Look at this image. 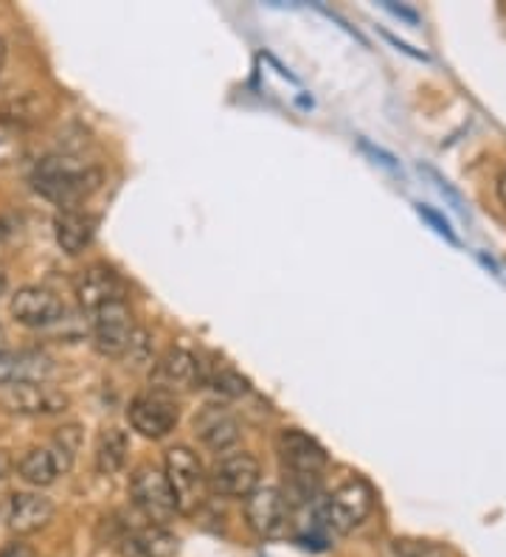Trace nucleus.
Instances as JSON below:
<instances>
[{"label":"nucleus","mask_w":506,"mask_h":557,"mask_svg":"<svg viewBox=\"0 0 506 557\" xmlns=\"http://www.w3.org/2000/svg\"><path fill=\"white\" fill-rule=\"evenodd\" d=\"M32 184L42 198L60 209H76L101 189L104 172L71 156H48L34 166Z\"/></svg>","instance_id":"obj_1"},{"label":"nucleus","mask_w":506,"mask_h":557,"mask_svg":"<svg viewBox=\"0 0 506 557\" xmlns=\"http://www.w3.org/2000/svg\"><path fill=\"white\" fill-rule=\"evenodd\" d=\"M163 476H166L172 498L181 516H195L206 504V493H209V476L202 470V462L197 459L195 450L189 445H175L166 450L163 459Z\"/></svg>","instance_id":"obj_2"},{"label":"nucleus","mask_w":506,"mask_h":557,"mask_svg":"<svg viewBox=\"0 0 506 557\" xmlns=\"http://www.w3.org/2000/svg\"><path fill=\"white\" fill-rule=\"evenodd\" d=\"M374 510V490L363 479H351L341 484L324 502V523L326 530L337 535H349L371 516Z\"/></svg>","instance_id":"obj_3"},{"label":"nucleus","mask_w":506,"mask_h":557,"mask_svg":"<svg viewBox=\"0 0 506 557\" xmlns=\"http://www.w3.org/2000/svg\"><path fill=\"white\" fill-rule=\"evenodd\" d=\"M129 496H133L135 507L144 512V518L149 523H156V527H166L175 518V498H172L166 476H163L156 465H138L133 470V476H129Z\"/></svg>","instance_id":"obj_4"},{"label":"nucleus","mask_w":506,"mask_h":557,"mask_svg":"<svg viewBox=\"0 0 506 557\" xmlns=\"http://www.w3.org/2000/svg\"><path fill=\"white\" fill-rule=\"evenodd\" d=\"M127 420L133 431H138L147 440H163V436L175 431L177 420H181V408H177V400L169 392L152 388V392L133 397L127 408Z\"/></svg>","instance_id":"obj_5"},{"label":"nucleus","mask_w":506,"mask_h":557,"mask_svg":"<svg viewBox=\"0 0 506 557\" xmlns=\"http://www.w3.org/2000/svg\"><path fill=\"white\" fill-rule=\"evenodd\" d=\"M245 523L262 541H276L291 530V504L279 487H257L245 496Z\"/></svg>","instance_id":"obj_6"},{"label":"nucleus","mask_w":506,"mask_h":557,"mask_svg":"<svg viewBox=\"0 0 506 557\" xmlns=\"http://www.w3.org/2000/svg\"><path fill=\"white\" fill-rule=\"evenodd\" d=\"M279 459L291 479H318V473L330 462L326 450L310 434L298 429H284L279 434Z\"/></svg>","instance_id":"obj_7"},{"label":"nucleus","mask_w":506,"mask_h":557,"mask_svg":"<svg viewBox=\"0 0 506 557\" xmlns=\"http://www.w3.org/2000/svg\"><path fill=\"white\" fill-rule=\"evenodd\" d=\"M138 330L127 301H113L94 313V347L104 358H124L133 333Z\"/></svg>","instance_id":"obj_8"},{"label":"nucleus","mask_w":506,"mask_h":557,"mask_svg":"<svg viewBox=\"0 0 506 557\" xmlns=\"http://www.w3.org/2000/svg\"><path fill=\"white\" fill-rule=\"evenodd\" d=\"M262 465L250 454H229L214 465L209 487L223 498H245L259 487Z\"/></svg>","instance_id":"obj_9"},{"label":"nucleus","mask_w":506,"mask_h":557,"mask_svg":"<svg viewBox=\"0 0 506 557\" xmlns=\"http://www.w3.org/2000/svg\"><path fill=\"white\" fill-rule=\"evenodd\" d=\"M9 310H12L17 324L32 326V330H42V326H51L65 319V305L60 301V296L37 285L21 287L14 293Z\"/></svg>","instance_id":"obj_10"},{"label":"nucleus","mask_w":506,"mask_h":557,"mask_svg":"<svg viewBox=\"0 0 506 557\" xmlns=\"http://www.w3.org/2000/svg\"><path fill=\"white\" fill-rule=\"evenodd\" d=\"M76 301L85 313H99L101 307L124 301V282L122 276L108 265H90L76 276Z\"/></svg>","instance_id":"obj_11"},{"label":"nucleus","mask_w":506,"mask_h":557,"mask_svg":"<svg viewBox=\"0 0 506 557\" xmlns=\"http://www.w3.org/2000/svg\"><path fill=\"white\" fill-rule=\"evenodd\" d=\"M3 406L14 414L26 417H54L62 414L71 400L62 395L60 388H51L48 383H21V386H9L3 392Z\"/></svg>","instance_id":"obj_12"},{"label":"nucleus","mask_w":506,"mask_h":557,"mask_svg":"<svg viewBox=\"0 0 506 557\" xmlns=\"http://www.w3.org/2000/svg\"><path fill=\"white\" fill-rule=\"evenodd\" d=\"M195 434L206 448L223 454L239 442V422L225 406H202L195 414Z\"/></svg>","instance_id":"obj_13"},{"label":"nucleus","mask_w":506,"mask_h":557,"mask_svg":"<svg viewBox=\"0 0 506 557\" xmlns=\"http://www.w3.org/2000/svg\"><path fill=\"white\" fill-rule=\"evenodd\" d=\"M152 383L161 392H186L200 383V360L189 352V349H169L152 369Z\"/></svg>","instance_id":"obj_14"},{"label":"nucleus","mask_w":506,"mask_h":557,"mask_svg":"<svg viewBox=\"0 0 506 557\" xmlns=\"http://www.w3.org/2000/svg\"><path fill=\"white\" fill-rule=\"evenodd\" d=\"M54 502L40 493H14L7 510V523L14 535H32L54 521Z\"/></svg>","instance_id":"obj_15"},{"label":"nucleus","mask_w":506,"mask_h":557,"mask_svg":"<svg viewBox=\"0 0 506 557\" xmlns=\"http://www.w3.org/2000/svg\"><path fill=\"white\" fill-rule=\"evenodd\" d=\"M54 372V360L46 352H23L0 355V386H21V383H46Z\"/></svg>","instance_id":"obj_16"},{"label":"nucleus","mask_w":506,"mask_h":557,"mask_svg":"<svg viewBox=\"0 0 506 557\" xmlns=\"http://www.w3.org/2000/svg\"><path fill=\"white\" fill-rule=\"evenodd\" d=\"M96 232H99V218L79 209H62L54 220V234L62 251L67 257H76L94 243Z\"/></svg>","instance_id":"obj_17"},{"label":"nucleus","mask_w":506,"mask_h":557,"mask_svg":"<svg viewBox=\"0 0 506 557\" xmlns=\"http://www.w3.org/2000/svg\"><path fill=\"white\" fill-rule=\"evenodd\" d=\"M177 549H181L177 535H172L166 527H156V523L129 532V537L124 541L127 557H175Z\"/></svg>","instance_id":"obj_18"},{"label":"nucleus","mask_w":506,"mask_h":557,"mask_svg":"<svg viewBox=\"0 0 506 557\" xmlns=\"http://www.w3.org/2000/svg\"><path fill=\"white\" fill-rule=\"evenodd\" d=\"M129 456V440L122 429H104L96 440V470L101 476H115Z\"/></svg>","instance_id":"obj_19"},{"label":"nucleus","mask_w":506,"mask_h":557,"mask_svg":"<svg viewBox=\"0 0 506 557\" xmlns=\"http://www.w3.org/2000/svg\"><path fill=\"white\" fill-rule=\"evenodd\" d=\"M17 473H21L23 482L34 484V487H48L62 476L60 465H57L54 454L48 448H32L17 465Z\"/></svg>","instance_id":"obj_20"},{"label":"nucleus","mask_w":506,"mask_h":557,"mask_svg":"<svg viewBox=\"0 0 506 557\" xmlns=\"http://www.w3.org/2000/svg\"><path fill=\"white\" fill-rule=\"evenodd\" d=\"M79 445H82L79 425H65V429L57 431V436L51 440L48 450L54 454V459H57V465H60L62 473H67V470L74 468V459H76V454H79Z\"/></svg>","instance_id":"obj_21"},{"label":"nucleus","mask_w":506,"mask_h":557,"mask_svg":"<svg viewBox=\"0 0 506 557\" xmlns=\"http://www.w3.org/2000/svg\"><path fill=\"white\" fill-rule=\"evenodd\" d=\"M211 386L225 397H243L248 395V381H245L243 374H236L234 369H220V372L211 377Z\"/></svg>","instance_id":"obj_22"},{"label":"nucleus","mask_w":506,"mask_h":557,"mask_svg":"<svg viewBox=\"0 0 506 557\" xmlns=\"http://www.w3.org/2000/svg\"><path fill=\"white\" fill-rule=\"evenodd\" d=\"M417 214L422 220H425L428 225H431V228L439 234V237H445L451 245H459V237H456V232H453V228H451V223H447V220L442 218V214H439L436 209H431V206L417 203Z\"/></svg>","instance_id":"obj_23"},{"label":"nucleus","mask_w":506,"mask_h":557,"mask_svg":"<svg viewBox=\"0 0 506 557\" xmlns=\"http://www.w3.org/2000/svg\"><path fill=\"white\" fill-rule=\"evenodd\" d=\"M149 352H152V344H149V335L147 330H135L133 333V341H129L127 352H124V358L133 363V367H144V363H149Z\"/></svg>","instance_id":"obj_24"},{"label":"nucleus","mask_w":506,"mask_h":557,"mask_svg":"<svg viewBox=\"0 0 506 557\" xmlns=\"http://www.w3.org/2000/svg\"><path fill=\"white\" fill-rule=\"evenodd\" d=\"M419 172H425V175L431 177V181H433V186H436V189H439V195H442V198H447V200H451V206H453V209L459 211L461 218H465V214H467V211H465V200H461V195H459V191L453 189V186L447 184L445 177L439 175L436 170H431V166H419Z\"/></svg>","instance_id":"obj_25"},{"label":"nucleus","mask_w":506,"mask_h":557,"mask_svg":"<svg viewBox=\"0 0 506 557\" xmlns=\"http://www.w3.org/2000/svg\"><path fill=\"white\" fill-rule=\"evenodd\" d=\"M360 150H363V152H369V156L374 158V161H378V163H383L385 170L399 172V163H397V158L392 156V152L380 150V147H374V144H369V141H366V138H360Z\"/></svg>","instance_id":"obj_26"},{"label":"nucleus","mask_w":506,"mask_h":557,"mask_svg":"<svg viewBox=\"0 0 506 557\" xmlns=\"http://www.w3.org/2000/svg\"><path fill=\"white\" fill-rule=\"evenodd\" d=\"M14 234H17V228H14L12 220H9V218H0V259L7 257L9 251H12Z\"/></svg>","instance_id":"obj_27"},{"label":"nucleus","mask_w":506,"mask_h":557,"mask_svg":"<svg viewBox=\"0 0 506 557\" xmlns=\"http://www.w3.org/2000/svg\"><path fill=\"white\" fill-rule=\"evenodd\" d=\"M0 557H37V552H34L28 544H23V541H14V544L0 549Z\"/></svg>","instance_id":"obj_28"},{"label":"nucleus","mask_w":506,"mask_h":557,"mask_svg":"<svg viewBox=\"0 0 506 557\" xmlns=\"http://www.w3.org/2000/svg\"><path fill=\"white\" fill-rule=\"evenodd\" d=\"M383 37H385V40H388V42H392V46H394V48H397V51H403V54L414 57V60H422V62H425V60H428V54H422V51H414V48H411V46H408V42L397 40V37H394V35H388V32H383Z\"/></svg>","instance_id":"obj_29"},{"label":"nucleus","mask_w":506,"mask_h":557,"mask_svg":"<svg viewBox=\"0 0 506 557\" xmlns=\"http://www.w3.org/2000/svg\"><path fill=\"white\" fill-rule=\"evenodd\" d=\"M383 7L388 9V12H392V14H397V17H403V21H408V23H419V14L414 12V9L394 7V3H383Z\"/></svg>","instance_id":"obj_30"},{"label":"nucleus","mask_w":506,"mask_h":557,"mask_svg":"<svg viewBox=\"0 0 506 557\" xmlns=\"http://www.w3.org/2000/svg\"><path fill=\"white\" fill-rule=\"evenodd\" d=\"M9 470H12V462H9L7 450H0V479H7Z\"/></svg>","instance_id":"obj_31"},{"label":"nucleus","mask_w":506,"mask_h":557,"mask_svg":"<svg viewBox=\"0 0 506 557\" xmlns=\"http://www.w3.org/2000/svg\"><path fill=\"white\" fill-rule=\"evenodd\" d=\"M498 198H501V203L506 206V170H504V175L498 177Z\"/></svg>","instance_id":"obj_32"},{"label":"nucleus","mask_w":506,"mask_h":557,"mask_svg":"<svg viewBox=\"0 0 506 557\" xmlns=\"http://www.w3.org/2000/svg\"><path fill=\"white\" fill-rule=\"evenodd\" d=\"M3 62H7V40L0 37V71H3Z\"/></svg>","instance_id":"obj_33"},{"label":"nucleus","mask_w":506,"mask_h":557,"mask_svg":"<svg viewBox=\"0 0 506 557\" xmlns=\"http://www.w3.org/2000/svg\"><path fill=\"white\" fill-rule=\"evenodd\" d=\"M0 355H7V330L0 326Z\"/></svg>","instance_id":"obj_34"}]
</instances>
